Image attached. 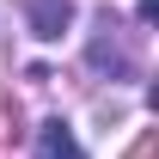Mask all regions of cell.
<instances>
[{
	"label": "cell",
	"mask_w": 159,
	"mask_h": 159,
	"mask_svg": "<svg viewBox=\"0 0 159 159\" xmlns=\"http://www.w3.org/2000/svg\"><path fill=\"white\" fill-rule=\"evenodd\" d=\"M92 67H98V74L110 67L116 80H122V74H135V61H129V49H122V25L110 19V12L98 19V37H92Z\"/></svg>",
	"instance_id": "1"
},
{
	"label": "cell",
	"mask_w": 159,
	"mask_h": 159,
	"mask_svg": "<svg viewBox=\"0 0 159 159\" xmlns=\"http://www.w3.org/2000/svg\"><path fill=\"white\" fill-rule=\"evenodd\" d=\"M25 12H31V31L43 43H55L67 31V19H74V0H25Z\"/></svg>",
	"instance_id": "2"
},
{
	"label": "cell",
	"mask_w": 159,
	"mask_h": 159,
	"mask_svg": "<svg viewBox=\"0 0 159 159\" xmlns=\"http://www.w3.org/2000/svg\"><path fill=\"white\" fill-rule=\"evenodd\" d=\"M37 159H86V153H80L74 129H67L61 116H49V122L37 129Z\"/></svg>",
	"instance_id": "3"
},
{
	"label": "cell",
	"mask_w": 159,
	"mask_h": 159,
	"mask_svg": "<svg viewBox=\"0 0 159 159\" xmlns=\"http://www.w3.org/2000/svg\"><path fill=\"white\" fill-rule=\"evenodd\" d=\"M122 159H159V129H141V141H135Z\"/></svg>",
	"instance_id": "4"
},
{
	"label": "cell",
	"mask_w": 159,
	"mask_h": 159,
	"mask_svg": "<svg viewBox=\"0 0 159 159\" xmlns=\"http://www.w3.org/2000/svg\"><path fill=\"white\" fill-rule=\"evenodd\" d=\"M12 122H19V104H12V98H6V92H0V141L12 135Z\"/></svg>",
	"instance_id": "5"
}]
</instances>
